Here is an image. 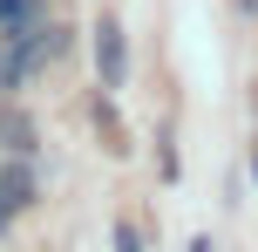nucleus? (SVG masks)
Wrapping results in <instances>:
<instances>
[{
    "instance_id": "7ed1b4c3",
    "label": "nucleus",
    "mask_w": 258,
    "mask_h": 252,
    "mask_svg": "<svg viewBox=\"0 0 258 252\" xmlns=\"http://www.w3.org/2000/svg\"><path fill=\"white\" fill-rule=\"evenodd\" d=\"M21 82H27V62H21V48L7 41V48H0V95H7V89H21Z\"/></svg>"
},
{
    "instance_id": "39448f33",
    "label": "nucleus",
    "mask_w": 258,
    "mask_h": 252,
    "mask_svg": "<svg viewBox=\"0 0 258 252\" xmlns=\"http://www.w3.org/2000/svg\"><path fill=\"white\" fill-rule=\"evenodd\" d=\"M116 252H143V239H136V225H129V218L116 225Z\"/></svg>"
},
{
    "instance_id": "20e7f679",
    "label": "nucleus",
    "mask_w": 258,
    "mask_h": 252,
    "mask_svg": "<svg viewBox=\"0 0 258 252\" xmlns=\"http://www.w3.org/2000/svg\"><path fill=\"white\" fill-rule=\"evenodd\" d=\"M41 0H0V27H27Z\"/></svg>"
},
{
    "instance_id": "f03ea898",
    "label": "nucleus",
    "mask_w": 258,
    "mask_h": 252,
    "mask_svg": "<svg viewBox=\"0 0 258 252\" xmlns=\"http://www.w3.org/2000/svg\"><path fill=\"white\" fill-rule=\"evenodd\" d=\"M0 143H7V150H21V157H27V150H34V123H27V116H14V109H7V116H0Z\"/></svg>"
},
{
    "instance_id": "423d86ee",
    "label": "nucleus",
    "mask_w": 258,
    "mask_h": 252,
    "mask_svg": "<svg viewBox=\"0 0 258 252\" xmlns=\"http://www.w3.org/2000/svg\"><path fill=\"white\" fill-rule=\"evenodd\" d=\"M190 252H218V245H211V239H190Z\"/></svg>"
},
{
    "instance_id": "f257e3e1",
    "label": "nucleus",
    "mask_w": 258,
    "mask_h": 252,
    "mask_svg": "<svg viewBox=\"0 0 258 252\" xmlns=\"http://www.w3.org/2000/svg\"><path fill=\"white\" fill-rule=\"evenodd\" d=\"M95 75H102V89H122L129 82V34H122L116 14L95 21Z\"/></svg>"
}]
</instances>
